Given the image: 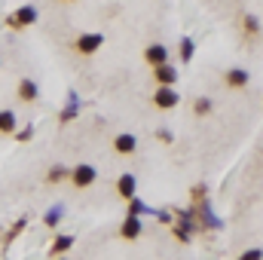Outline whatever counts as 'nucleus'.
Here are the masks:
<instances>
[{
    "label": "nucleus",
    "instance_id": "9",
    "mask_svg": "<svg viewBox=\"0 0 263 260\" xmlns=\"http://www.w3.org/2000/svg\"><path fill=\"white\" fill-rule=\"evenodd\" d=\"M138 233H141V224H138V217H129V220L123 224V236H126V239H135Z\"/></svg>",
    "mask_w": 263,
    "mask_h": 260
},
{
    "label": "nucleus",
    "instance_id": "14",
    "mask_svg": "<svg viewBox=\"0 0 263 260\" xmlns=\"http://www.w3.org/2000/svg\"><path fill=\"white\" fill-rule=\"evenodd\" d=\"M193 55V43L190 40H184V59H190Z\"/></svg>",
    "mask_w": 263,
    "mask_h": 260
},
{
    "label": "nucleus",
    "instance_id": "2",
    "mask_svg": "<svg viewBox=\"0 0 263 260\" xmlns=\"http://www.w3.org/2000/svg\"><path fill=\"white\" fill-rule=\"evenodd\" d=\"M101 43H104V37H101V34H86V37H80V40H77V49H80V52H95Z\"/></svg>",
    "mask_w": 263,
    "mask_h": 260
},
{
    "label": "nucleus",
    "instance_id": "11",
    "mask_svg": "<svg viewBox=\"0 0 263 260\" xmlns=\"http://www.w3.org/2000/svg\"><path fill=\"white\" fill-rule=\"evenodd\" d=\"M18 92H22V98H25V101H31V98H37V86H34V83H28V80L22 83V89H18Z\"/></svg>",
    "mask_w": 263,
    "mask_h": 260
},
{
    "label": "nucleus",
    "instance_id": "4",
    "mask_svg": "<svg viewBox=\"0 0 263 260\" xmlns=\"http://www.w3.org/2000/svg\"><path fill=\"white\" fill-rule=\"evenodd\" d=\"M156 80H159L162 86H172V83L178 80V70H175L172 65H165V62H162V65H159V70H156Z\"/></svg>",
    "mask_w": 263,
    "mask_h": 260
},
{
    "label": "nucleus",
    "instance_id": "1",
    "mask_svg": "<svg viewBox=\"0 0 263 260\" xmlns=\"http://www.w3.org/2000/svg\"><path fill=\"white\" fill-rule=\"evenodd\" d=\"M153 101H156L159 107H175V104H178V92H175L172 86H162V89L153 95Z\"/></svg>",
    "mask_w": 263,
    "mask_h": 260
},
{
    "label": "nucleus",
    "instance_id": "5",
    "mask_svg": "<svg viewBox=\"0 0 263 260\" xmlns=\"http://www.w3.org/2000/svg\"><path fill=\"white\" fill-rule=\"evenodd\" d=\"M37 18V12H34V6H25V9H18L15 12V18H9L12 25H28V22H34Z\"/></svg>",
    "mask_w": 263,
    "mask_h": 260
},
{
    "label": "nucleus",
    "instance_id": "8",
    "mask_svg": "<svg viewBox=\"0 0 263 260\" xmlns=\"http://www.w3.org/2000/svg\"><path fill=\"white\" fill-rule=\"evenodd\" d=\"M114 144H117V150H120V153H132V150H135V138H132V135H120Z\"/></svg>",
    "mask_w": 263,
    "mask_h": 260
},
{
    "label": "nucleus",
    "instance_id": "10",
    "mask_svg": "<svg viewBox=\"0 0 263 260\" xmlns=\"http://www.w3.org/2000/svg\"><path fill=\"white\" fill-rule=\"evenodd\" d=\"M120 193L126 196V199L135 193V178H132V175H123V178H120Z\"/></svg>",
    "mask_w": 263,
    "mask_h": 260
},
{
    "label": "nucleus",
    "instance_id": "13",
    "mask_svg": "<svg viewBox=\"0 0 263 260\" xmlns=\"http://www.w3.org/2000/svg\"><path fill=\"white\" fill-rule=\"evenodd\" d=\"M67 248H70V239H59V242H55V251H67Z\"/></svg>",
    "mask_w": 263,
    "mask_h": 260
},
{
    "label": "nucleus",
    "instance_id": "6",
    "mask_svg": "<svg viewBox=\"0 0 263 260\" xmlns=\"http://www.w3.org/2000/svg\"><path fill=\"white\" fill-rule=\"evenodd\" d=\"M15 129V114L12 110H0V132H12Z\"/></svg>",
    "mask_w": 263,
    "mask_h": 260
},
{
    "label": "nucleus",
    "instance_id": "7",
    "mask_svg": "<svg viewBox=\"0 0 263 260\" xmlns=\"http://www.w3.org/2000/svg\"><path fill=\"white\" fill-rule=\"evenodd\" d=\"M165 55H168V52H165V46H150V49H147V59H150L153 65H162V62H165Z\"/></svg>",
    "mask_w": 263,
    "mask_h": 260
},
{
    "label": "nucleus",
    "instance_id": "12",
    "mask_svg": "<svg viewBox=\"0 0 263 260\" xmlns=\"http://www.w3.org/2000/svg\"><path fill=\"white\" fill-rule=\"evenodd\" d=\"M230 83H233V86H242V83H248V73H245V70H233V73H230Z\"/></svg>",
    "mask_w": 263,
    "mask_h": 260
},
{
    "label": "nucleus",
    "instance_id": "3",
    "mask_svg": "<svg viewBox=\"0 0 263 260\" xmlns=\"http://www.w3.org/2000/svg\"><path fill=\"white\" fill-rule=\"evenodd\" d=\"M92 181H95V169H92V165H80V169L73 172V184H77V187H89Z\"/></svg>",
    "mask_w": 263,
    "mask_h": 260
},
{
    "label": "nucleus",
    "instance_id": "15",
    "mask_svg": "<svg viewBox=\"0 0 263 260\" xmlns=\"http://www.w3.org/2000/svg\"><path fill=\"white\" fill-rule=\"evenodd\" d=\"M46 224H59V211H49L46 214Z\"/></svg>",
    "mask_w": 263,
    "mask_h": 260
}]
</instances>
